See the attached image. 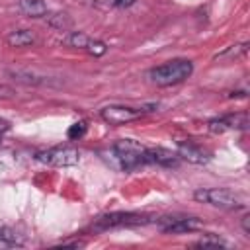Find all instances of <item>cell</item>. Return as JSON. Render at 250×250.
<instances>
[{"instance_id": "obj_1", "label": "cell", "mask_w": 250, "mask_h": 250, "mask_svg": "<svg viewBox=\"0 0 250 250\" xmlns=\"http://www.w3.org/2000/svg\"><path fill=\"white\" fill-rule=\"evenodd\" d=\"M193 72V64L188 59H174L164 64H158L148 70V78L156 86H174L189 78Z\"/></svg>"}, {"instance_id": "obj_2", "label": "cell", "mask_w": 250, "mask_h": 250, "mask_svg": "<svg viewBox=\"0 0 250 250\" xmlns=\"http://www.w3.org/2000/svg\"><path fill=\"white\" fill-rule=\"evenodd\" d=\"M113 154L123 170H135L148 164V148L135 139H119L113 145Z\"/></svg>"}, {"instance_id": "obj_3", "label": "cell", "mask_w": 250, "mask_h": 250, "mask_svg": "<svg viewBox=\"0 0 250 250\" xmlns=\"http://www.w3.org/2000/svg\"><path fill=\"white\" fill-rule=\"evenodd\" d=\"M193 199L199 203H207L221 209H244L246 199L240 193H234L225 188H199L193 191Z\"/></svg>"}, {"instance_id": "obj_4", "label": "cell", "mask_w": 250, "mask_h": 250, "mask_svg": "<svg viewBox=\"0 0 250 250\" xmlns=\"http://www.w3.org/2000/svg\"><path fill=\"white\" fill-rule=\"evenodd\" d=\"M152 223L150 215L145 213H131V211H115L107 213L96 219L94 229L96 230H107V229H117V227H137V225H148Z\"/></svg>"}, {"instance_id": "obj_5", "label": "cell", "mask_w": 250, "mask_h": 250, "mask_svg": "<svg viewBox=\"0 0 250 250\" xmlns=\"http://www.w3.org/2000/svg\"><path fill=\"white\" fill-rule=\"evenodd\" d=\"M158 105H145V107H129V105H105L100 109V117L109 125H125L131 121L141 119L145 113L154 111Z\"/></svg>"}, {"instance_id": "obj_6", "label": "cell", "mask_w": 250, "mask_h": 250, "mask_svg": "<svg viewBox=\"0 0 250 250\" xmlns=\"http://www.w3.org/2000/svg\"><path fill=\"white\" fill-rule=\"evenodd\" d=\"M35 160L47 166H57V168H66V166H74L80 160V154L76 148L72 146H53L47 150H41L35 154Z\"/></svg>"}, {"instance_id": "obj_7", "label": "cell", "mask_w": 250, "mask_h": 250, "mask_svg": "<svg viewBox=\"0 0 250 250\" xmlns=\"http://www.w3.org/2000/svg\"><path fill=\"white\" fill-rule=\"evenodd\" d=\"M158 227L162 232H172V234H182V232H193V230H199L203 229V221L197 219V217H172V215H166V217H160L156 219Z\"/></svg>"}, {"instance_id": "obj_8", "label": "cell", "mask_w": 250, "mask_h": 250, "mask_svg": "<svg viewBox=\"0 0 250 250\" xmlns=\"http://www.w3.org/2000/svg\"><path fill=\"white\" fill-rule=\"evenodd\" d=\"M211 133H225L232 129H246L248 127V117L246 113H230V115H221L215 117L207 123Z\"/></svg>"}, {"instance_id": "obj_9", "label": "cell", "mask_w": 250, "mask_h": 250, "mask_svg": "<svg viewBox=\"0 0 250 250\" xmlns=\"http://www.w3.org/2000/svg\"><path fill=\"white\" fill-rule=\"evenodd\" d=\"M178 156L191 162V164H207L211 160V152L205 150L203 146L191 143V141H186V143L178 145Z\"/></svg>"}, {"instance_id": "obj_10", "label": "cell", "mask_w": 250, "mask_h": 250, "mask_svg": "<svg viewBox=\"0 0 250 250\" xmlns=\"http://www.w3.org/2000/svg\"><path fill=\"white\" fill-rule=\"evenodd\" d=\"M148 164H160L166 168H174L180 164V156H178V152L156 146V148H148Z\"/></svg>"}, {"instance_id": "obj_11", "label": "cell", "mask_w": 250, "mask_h": 250, "mask_svg": "<svg viewBox=\"0 0 250 250\" xmlns=\"http://www.w3.org/2000/svg\"><path fill=\"white\" fill-rule=\"evenodd\" d=\"M20 10L27 18H43L47 14V4L43 0H20Z\"/></svg>"}, {"instance_id": "obj_12", "label": "cell", "mask_w": 250, "mask_h": 250, "mask_svg": "<svg viewBox=\"0 0 250 250\" xmlns=\"http://www.w3.org/2000/svg\"><path fill=\"white\" fill-rule=\"evenodd\" d=\"M10 47H27L35 43V35L29 29H16L6 37Z\"/></svg>"}, {"instance_id": "obj_13", "label": "cell", "mask_w": 250, "mask_h": 250, "mask_svg": "<svg viewBox=\"0 0 250 250\" xmlns=\"http://www.w3.org/2000/svg\"><path fill=\"white\" fill-rule=\"evenodd\" d=\"M64 43L70 45V47H76V49H86L88 43H90V37H88L86 33H82V31H70V33L66 35Z\"/></svg>"}, {"instance_id": "obj_14", "label": "cell", "mask_w": 250, "mask_h": 250, "mask_svg": "<svg viewBox=\"0 0 250 250\" xmlns=\"http://www.w3.org/2000/svg\"><path fill=\"white\" fill-rule=\"evenodd\" d=\"M0 240L8 242V244H12V246H20V244L23 242V238H21L14 229H10V227H0Z\"/></svg>"}, {"instance_id": "obj_15", "label": "cell", "mask_w": 250, "mask_h": 250, "mask_svg": "<svg viewBox=\"0 0 250 250\" xmlns=\"http://www.w3.org/2000/svg\"><path fill=\"white\" fill-rule=\"evenodd\" d=\"M88 131V123L82 119V121H76V123H72L70 127H68V131H66V137L70 139V141H78V139H82L84 137V133Z\"/></svg>"}, {"instance_id": "obj_16", "label": "cell", "mask_w": 250, "mask_h": 250, "mask_svg": "<svg viewBox=\"0 0 250 250\" xmlns=\"http://www.w3.org/2000/svg\"><path fill=\"white\" fill-rule=\"evenodd\" d=\"M49 23L53 25V27H57V29H68L70 25H72V20L68 18V14H53V16H49Z\"/></svg>"}, {"instance_id": "obj_17", "label": "cell", "mask_w": 250, "mask_h": 250, "mask_svg": "<svg viewBox=\"0 0 250 250\" xmlns=\"http://www.w3.org/2000/svg\"><path fill=\"white\" fill-rule=\"evenodd\" d=\"M86 51H88L90 55H94V57H102V55L107 51V45H105L104 41H96V39H90V43H88Z\"/></svg>"}, {"instance_id": "obj_18", "label": "cell", "mask_w": 250, "mask_h": 250, "mask_svg": "<svg viewBox=\"0 0 250 250\" xmlns=\"http://www.w3.org/2000/svg\"><path fill=\"white\" fill-rule=\"evenodd\" d=\"M193 246H199V248H209V246L221 248V246H227V244H225L221 238H217V236H209V238H201V240L193 242Z\"/></svg>"}, {"instance_id": "obj_19", "label": "cell", "mask_w": 250, "mask_h": 250, "mask_svg": "<svg viewBox=\"0 0 250 250\" xmlns=\"http://www.w3.org/2000/svg\"><path fill=\"white\" fill-rule=\"evenodd\" d=\"M113 4L119 6V8H129V6L135 4V0H113Z\"/></svg>"}, {"instance_id": "obj_20", "label": "cell", "mask_w": 250, "mask_h": 250, "mask_svg": "<svg viewBox=\"0 0 250 250\" xmlns=\"http://www.w3.org/2000/svg\"><path fill=\"white\" fill-rule=\"evenodd\" d=\"M14 94V90L12 88H8V86H2L0 84V98H10Z\"/></svg>"}, {"instance_id": "obj_21", "label": "cell", "mask_w": 250, "mask_h": 250, "mask_svg": "<svg viewBox=\"0 0 250 250\" xmlns=\"http://www.w3.org/2000/svg\"><path fill=\"white\" fill-rule=\"evenodd\" d=\"M242 229L246 234H250V215H244L242 217Z\"/></svg>"}, {"instance_id": "obj_22", "label": "cell", "mask_w": 250, "mask_h": 250, "mask_svg": "<svg viewBox=\"0 0 250 250\" xmlns=\"http://www.w3.org/2000/svg\"><path fill=\"white\" fill-rule=\"evenodd\" d=\"M8 127H10V123H8V121H4V119H0V133L8 131Z\"/></svg>"}]
</instances>
